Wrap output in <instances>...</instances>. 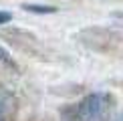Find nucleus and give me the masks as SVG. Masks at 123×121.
Here are the masks:
<instances>
[{
  "label": "nucleus",
  "instance_id": "nucleus-2",
  "mask_svg": "<svg viewBox=\"0 0 123 121\" xmlns=\"http://www.w3.org/2000/svg\"><path fill=\"white\" fill-rule=\"evenodd\" d=\"M22 8H26L28 12H38V14H53L55 10V6H43V4H24Z\"/></svg>",
  "mask_w": 123,
  "mask_h": 121
},
{
  "label": "nucleus",
  "instance_id": "nucleus-5",
  "mask_svg": "<svg viewBox=\"0 0 123 121\" xmlns=\"http://www.w3.org/2000/svg\"><path fill=\"white\" fill-rule=\"evenodd\" d=\"M0 60H2V63H10V57H8V53H6V50H4L2 47H0Z\"/></svg>",
  "mask_w": 123,
  "mask_h": 121
},
{
  "label": "nucleus",
  "instance_id": "nucleus-3",
  "mask_svg": "<svg viewBox=\"0 0 123 121\" xmlns=\"http://www.w3.org/2000/svg\"><path fill=\"white\" fill-rule=\"evenodd\" d=\"M8 103H10L8 93H6V91H0V117H2V115H6V111H8Z\"/></svg>",
  "mask_w": 123,
  "mask_h": 121
},
{
  "label": "nucleus",
  "instance_id": "nucleus-4",
  "mask_svg": "<svg viewBox=\"0 0 123 121\" xmlns=\"http://www.w3.org/2000/svg\"><path fill=\"white\" fill-rule=\"evenodd\" d=\"M10 20H12V14L6 12V10H0V24H6Z\"/></svg>",
  "mask_w": 123,
  "mask_h": 121
},
{
  "label": "nucleus",
  "instance_id": "nucleus-1",
  "mask_svg": "<svg viewBox=\"0 0 123 121\" xmlns=\"http://www.w3.org/2000/svg\"><path fill=\"white\" fill-rule=\"evenodd\" d=\"M111 105H113V97L109 93H105V91L89 93L77 105V119L79 121H101L109 113Z\"/></svg>",
  "mask_w": 123,
  "mask_h": 121
}]
</instances>
